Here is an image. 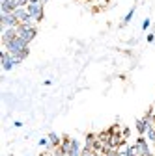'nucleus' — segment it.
<instances>
[{"label":"nucleus","instance_id":"obj_18","mask_svg":"<svg viewBox=\"0 0 155 156\" xmlns=\"http://www.w3.org/2000/svg\"><path fill=\"white\" fill-rule=\"evenodd\" d=\"M149 28V19H144L142 21V30H148Z\"/></svg>","mask_w":155,"mask_h":156},{"label":"nucleus","instance_id":"obj_12","mask_svg":"<svg viewBox=\"0 0 155 156\" xmlns=\"http://www.w3.org/2000/svg\"><path fill=\"white\" fill-rule=\"evenodd\" d=\"M133 15H134V8H131V9H129V13H127V15H125V17H123V23H122V24H123V26H125V24H129V23H131V19H133Z\"/></svg>","mask_w":155,"mask_h":156},{"label":"nucleus","instance_id":"obj_15","mask_svg":"<svg viewBox=\"0 0 155 156\" xmlns=\"http://www.w3.org/2000/svg\"><path fill=\"white\" fill-rule=\"evenodd\" d=\"M40 145H41V147H51L49 138H41V140H40Z\"/></svg>","mask_w":155,"mask_h":156},{"label":"nucleus","instance_id":"obj_8","mask_svg":"<svg viewBox=\"0 0 155 156\" xmlns=\"http://www.w3.org/2000/svg\"><path fill=\"white\" fill-rule=\"evenodd\" d=\"M67 156H82V149H81V143L77 141V140H71V149H69Z\"/></svg>","mask_w":155,"mask_h":156},{"label":"nucleus","instance_id":"obj_9","mask_svg":"<svg viewBox=\"0 0 155 156\" xmlns=\"http://www.w3.org/2000/svg\"><path fill=\"white\" fill-rule=\"evenodd\" d=\"M95 141H97V136L88 134V136H86V145H84V149H88V151H93V149H95Z\"/></svg>","mask_w":155,"mask_h":156},{"label":"nucleus","instance_id":"obj_10","mask_svg":"<svg viewBox=\"0 0 155 156\" xmlns=\"http://www.w3.org/2000/svg\"><path fill=\"white\" fill-rule=\"evenodd\" d=\"M49 141H51V147H60V145H62L60 136L54 134V132H51V134H49Z\"/></svg>","mask_w":155,"mask_h":156},{"label":"nucleus","instance_id":"obj_5","mask_svg":"<svg viewBox=\"0 0 155 156\" xmlns=\"http://www.w3.org/2000/svg\"><path fill=\"white\" fill-rule=\"evenodd\" d=\"M0 62H2V69H4V71H11V69L17 65L15 58H13L8 50H4L2 54H0Z\"/></svg>","mask_w":155,"mask_h":156},{"label":"nucleus","instance_id":"obj_3","mask_svg":"<svg viewBox=\"0 0 155 156\" xmlns=\"http://www.w3.org/2000/svg\"><path fill=\"white\" fill-rule=\"evenodd\" d=\"M26 9H28V15L34 19L36 23H40L43 19V2L41 4H28Z\"/></svg>","mask_w":155,"mask_h":156},{"label":"nucleus","instance_id":"obj_13","mask_svg":"<svg viewBox=\"0 0 155 156\" xmlns=\"http://www.w3.org/2000/svg\"><path fill=\"white\" fill-rule=\"evenodd\" d=\"M107 2H108V0H92V4H93L95 8H103Z\"/></svg>","mask_w":155,"mask_h":156},{"label":"nucleus","instance_id":"obj_17","mask_svg":"<svg viewBox=\"0 0 155 156\" xmlns=\"http://www.w3.org/2000/svg\"><path fill=\"white\" fill-rule=\"evenodd\" d=\"M122 138H123V140L129 138V128H122Z\"/></svg>","mask_w":155,"mask_h":156},{"label":"nucleus","instance_id":"obj_16","mask_svg":"<svg viewBox=\"0 0 155 156\" xmlns=\"http://www.w3.org/2000/svg\"><path fill=\"white\" fill-rule=\"evenodd\" d=\"M82 156H95V151H88V149H82Z\"/></svg>","mask_w":155,"mask_h":156},{"label":"nucleus","instance_id":"obj_7","mask_svg":"<svg viewBox=\"0 0 155 156\" xmlns=\"http://www.w3.org/2000/svg\"><path fill=\"white\" fill-rule=\"evenodd\" d=\"M13 37H17V28H6V30H2V43L4 45L8 41H11Z\"/></svg>","mask_w":155,"mask_h":156},{"label":"nucleus","instance_id":"obj_19","mask_svg":"<svg viewBox=\"0 0 155 156\" xmlns=\"http://www.w3.org/2000/svg\"><path fill=\"white\" fill-rule=\"evenodd\" d=\"M146 39H148V43H153V41H155V34H149Z\"/></svg>","mask_w":155,"mask_h":156},{"label":"nucleus","instance_id":"obj_6","mask_svg":"<svg viewBox=\"0 0 155 156\" xmlns=\"http://www.w3.org/2000/svg\"><path fill=\"white\" fill-rule=\"evenodd\" d=\"M134 147H137V151H138V154H140V156H144V154H148V152H149L148 141H146L144 138H138L137 141H134Z\"/></svg>","mask_w":155,"mask_h":156},{"label":"nucleus","instance_id":"obj_2","mask_svg":"<svg viewBox=\"0 0 155 156\" xmlns=\"http://www.w3.org/2000/svg\"><path fill=\"white\" fill-rule=\"evenodd\" d=\"M36 34H37V30H36L34 24H19L17 26V35L21 39H25V41H28V43L36 37Z\"/></svg>","mask_w":155,"mask_h":156},{"label":"nucleus","instance_id":"obj_11","mask_svg":"<svg viewBox=\"0 0 155 156\" xmlns=\"http://www.w3.org/2000/svg\"><path fill=\"white\" fill-rule=\"evenodd\" d=\"M146 130H148V125H146L144 117H142V119L137 121V132H138V134H146Z\"/></svg>","mask_w":155,"mask_h":156},{"label":"nucleus","instance_id":"obj_14","mask_svg":"<svg viewBox=\"0 0 155 156\" xmlns=\"http://www.w3.org/2000/svg\"><path fill=\"white\" fill-rule=\"evenodd\" d=\"M108 132L110 134H122V128H120V125H114V126L108 128Z\"/></svg>","mask_w":155,"mask_h":156},{"label":"nucleus","instance_id":"obj_20","mask_svg":"<svg viewBox=\"0 0 155 156\" xmlns=\"http://www.w3.org/2000/svg\"><path fill=\"white\" fill-rule=\"evenodd\" d=\"M43 2H49V0H43Z\"/></svg>","mask_w":155,"mask_h":156},{"label":"nucleus","instance_id":"obj_4","mask_svg":"<svg viewBox=\"0 0 155 156\" xmlns=\"http://www.w3.org/2000/svg\"><path fill=\"white\" fill-rule=\"evenodd\" d=\"M0 24H2V30H6V28H17L19 21L15 19L13 13H2V17H0Z\"/></svg>","mask_w":155,"mask_h":156},{"label":"nucleus","instance_id":"obj_1","mask_svg":"<svg viewBox=\"0 0 155 156\" xmlns=\"http://www.w3.org/2000/svg\"><path fill=\"white\" fill-rule=\"evenodd\" d=\"M6 50L9 52V54H19V52H25V50H28V41H25V39H21V37H13L11 41H8L6 45Z\"/></svg>","mask_w":155,"mask_h":156}]
</instances>
